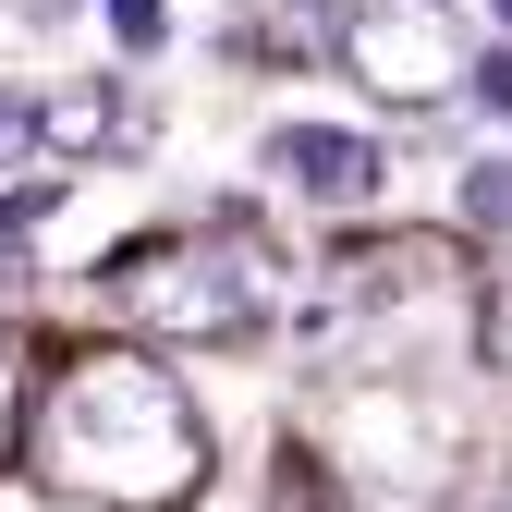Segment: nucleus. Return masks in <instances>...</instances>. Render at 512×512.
Listing matches in <instances>:
<instances>
[{"mask_svg":"<svg viewBox=\"0 0 512 512\" xmlns=\"http://www.w3.org/2000/svg\"><path fill=\"white\" fill-rule=\"evenodd\" d=\"M488 13H500V25H512V0H488Z\"/></svg>","mask_w":512,"mask_h":512,"instance_id":"9b49d317","label":"nucleus"},{"mask_svg":"<svg viewBox=\"0 0 512 512\" xmlns=\"http://www.w3.org/2000/svg\"><path fill=\"white\" fill-rule=\"evenodd\" d=\"M269 171L293 183V196H317V208H354L366 183H378V135H354V122H281Z\"/></svg>","mask_w":512,"mask_h":512,"instance_id":"20e7f679","label":"nucleus"},{"mask_svg":"<svg viewBox=\"0 0 512 512\" xmlns=\"http://www.w3.org/2000/svg\"><path fill=\"white\" fill-rule=\"evenodd\" d=\"M110 293L147 342H244L269 281H256V244L232 232H159V244H122L110 256Z\"/></svg>","mask_w":512,"mask_h":512,"instance_id":"f03ea898","label":"nucleus"},{"mask_svg":"<svg viewBox=\"0 0 512 512\" xmlns=\"http://www.w3.org/2000/svg\"><path fill=\"white\" fill-rule=\"evenodd\" d=\"M25 464L86 512H183L208 488V415L147 354H61L25 403Z\"/></svg>","mask_w":512,"mask_h":512,"instance_id":"f257e3e1","label":"nucleus"},{"mask_svg":"<svg viewBox=\"0 0 512 512\" xmlns=\"http://www.w3.org/2000/svg\"><path fill=\"white\" fill-rule=\"evenodd\" d=\"M476 98H488V110H512V49H488V61H476Z\"/></svg>","mask_w":512,"mask_h":512,"instance_id":"9d476101","label":"nucleus"},{"mask_svg":"<svg viewBox=\"0 0 512 512\" xmlns=\"http://www.w3.org/2000/svg\"><path fill=\"white\" fill-rule=\"evenodd\" d=\"M13 439H25V366L0 354V452H13Z\"/></svg>","mask_w":512,"mask_h":512,"instance_id":"6e6552de","label":"nucleus"},{"mask_svg":"<svg viewBox=\"0 0 512 512\" xmlns=\"http://www.w3.org/2000/svg\"><path fill=\"white\" fill-rule=\"evenodd\" d=\"M500 512H512V488H500Z\"/></svg>","mask_w":512,"mask_h":512,"instance_id":"f8f14e48","label":"nucleus"},{"mask_svg":"<svg viewBox=\"0 0 512 512\" xmlns=\"http://www.w3.org/2000/svg\"><path fill=\"white\" fill-rule=\"evenodd\" d=\"M464 220L512 232V159H476V183H464Z\"/></svg>","mask_w":512,"mask_h":512,"instance_id":"423d86ee","label":"nucleus"},{"mask_svg":"<svg viewBox=\"0 0 512 512\" xmlns=\"http://www.w3.org/2000/svg\"><path fill=\"white\" fill-rule=\"evenodd\" d=\"M354 13H366V0H293V25H305V37H317V49H330V37H342V25H354Z\"/></svg>","mask_w":512,"mask_h":512,"instance_id":"0eeeda50","label":"nucleus"},{"mask_svg":"<svg viewBox=\"0 0 512 512\" xmlns=\"http://www.w3.org/2000/svg\"><path fill=\"white\" fill-rule=\"evenodd\" d=\"M86 147H122V98H110V86H61V98H37V159L61 171V159H86Z\"/></svg>","mask_w":512,"mask_h":512,"instance_id":"39448f33","label":"nucleus"},{"mask_svg":"<svg viewBox=\"0 0 512 512\" xmlns=\"http://www.w3.org/2000/svg\"><path fill=\"white\" fill-rule=\"evenodd\" d=\"M330 49H342V74H366V98H391V110H415V98H439V86H464L439 0H366Z\"/></svg>","mask_w":512,"mask_h":512,"instance_id":"7ed1b4c3","label":"nucleus"},{"mask_svg":"<svg viewBox=\"0 0 512 512\" xmlns=\"http://www.w3.org/2000/svg\"><path fill=\"white\" fill-rule=\"evenodd\" d=\"M110 25L135 37V49H159V0H110Z\"/></svg>","mask_w":512,"mask_h":512,"instance_id":"1a4fd4ad","label":"nucleus"}]
</instances>
